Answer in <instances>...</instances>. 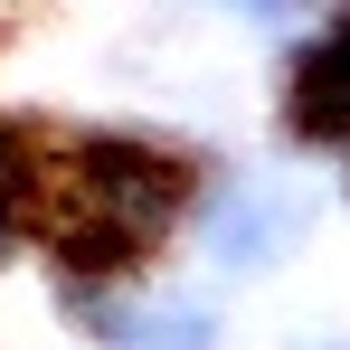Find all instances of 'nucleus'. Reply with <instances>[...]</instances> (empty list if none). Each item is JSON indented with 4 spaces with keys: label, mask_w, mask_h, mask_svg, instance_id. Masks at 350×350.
Masks as SVG:
<instances>
[{
    "label": "nucleus",
    "mask_w": 350,
    "mask_h": 350,
    "mask_svg": "<svg viewBox=\"0 0 350 350\" xmlns=\"http://www.w3.org/2000/svg\"><path fill=\"white\" fill-rule=\"evenodd\" d=\"M246 10H303V0H246Z\"/></svg>",
    "instance_id": "nucleus-2"
},
{
    "label": "nucleus",
    "mask_w": 350,
    "mask_h": 350,
    "mask_svg": "<svg viewBox=\"0 0 350 350\" xmlns=\"http://www.w3.org/2000/svg\"><path fill=\"white\" fill-rule=\"evenodd\" d=\"M142 332H123L133 350H218V322L199 303H171V312H133Z\"/></svg>",
    "instance_id": "nucleus-1"
}]
</instances>
